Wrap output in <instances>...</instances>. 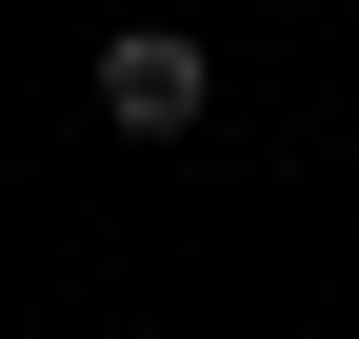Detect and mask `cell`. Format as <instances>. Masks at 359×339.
<instances>
[{
    "label": "cell",
    "instance_id": "6da1fadb",
    "mask_svg": "<svg viewBox=\"0 0 359 339\" xmlns=\"http://www.w3.org/2000/svg\"><path fill=\"white\" fill-rule=\"evenodd\" d=\"M100 120H120V140H180V120H200V40H140V20H120L100 40Z\"/></svg>",
    "mask_w": 359,
    "mask_h": 339
}]
</instances>
